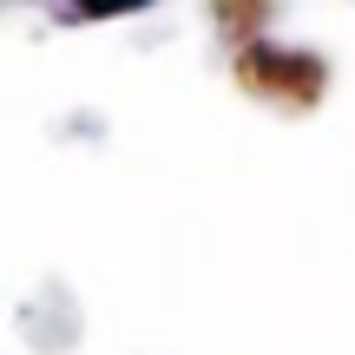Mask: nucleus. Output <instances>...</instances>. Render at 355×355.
<instances>
[{"label":"nucleus","instance_id":"1","mask_svg":"<svg viewBox=\"0 0 355 355\" xmlns=\"http://www.w3.org/2000/svg\"><path fill=\"white\" fill-rule=\"evenodd\" d=\"M230 79H237L250 99L263 105H283V112H309V105L322 99V86H329V66L316 60V53H296V46H243L237 60H230Z\"/></svg>","mask_w":355,"mask_h":355},{"label":"nucleus","instance_id":"2","mask_svg":"<svg viewBox=\"0 0 355 355\" xmlns=\"http://www.w3.org/2000/svg\"><path fill=\"white\" fill-rule=\"evenodd\" d=\"M263 20H270V7H217V26H224V33L237 40V53H243V46H257Z\"/></svg>","mask_w":355,"mask_h":355}]
</instances>
